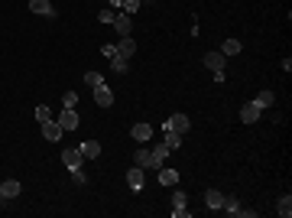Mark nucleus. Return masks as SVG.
Segmentation results:
<instances>
[{
  "label": "nucleus",
  "mask_w": 292,
  "mask_h": 218,
  "mask_svg": "<svg viewBox=\"0 0 292 218\" xmlns=\"http://www.w3.org/2000/svg\"><path fill=\"white\" fill-rule=\"evenodd\" d=\"M110 26L120 33V39H123V36H130V30H133V23H130V13L117 10V13H114V23H110Z\"/></svg>",
  "instance_id": "obj_1"
},
{
  "label": "nucleus",
  "mask_w": 292,
  "mask_h": 218,
  "mask_svg": "<svg viewBox=\"0 0 292 218\" xmlns=\"http://www.w3.org/2000/svg\"><path fill=\"white\" fill-rule=\"evenodd\" d=\"M260 111H263V107L256 104V101H250V104L240 107V121H243V124H256V121H260Z\"/></svg>",
  "instance_id": "obj_2"
},
{
  "label": "nucleus",
  "mask_w": 292,
  "mask_h": 218,
  "mask_svg": "<svg viewBox=\"0 0 292 218\" xmlns=\"http://www.w3.org/2000/svg\"><path fill=\"white\" fill-rule=\"evenodd\" d=\"M94 104H101V107H110V104H114V91H110L104 81L94 88Z\"/></svg>",
  "instance_id": "obj_3"
},
{
  "label": "nucleus",
  "mask_w": 292,
  "mask_h": 218,
  "mask_svg": "<svg viewBox=\"0 0 292 218\" xmlns=\"http://www.w3.org/2000/svg\"><path fill=\"white\" fill-rule=\"evenodd\" d=\"M59 127H62V131H75V127H78V114H75V107H62Z\"/></svg>",
  "instance_id": "obj_4"
},
{
  "label": "nucleus",
  "mask_w": 292,
  "mask_h": 218,
  "mask_svg": "<svg viewBox=\"0 0 292 218\" xmlns=\"http://www.w3.org/2000/svg\"><path fill=\"white\" fill-rule=\"evenodd\" d=\"M224 62H227V56H224V52H208V56H205V65H208V69H211L214 75H218V72H224Z\"/></svg>",
  "instance_id": "obj_5"
},
{
  "label": "nucleus",
  "mask_w": 292,
  "mask_h": 218,
  "mask_svg": "<svg viewBox=\"0 0 292 218\" xmlns=\"http://www.w3.org/2000/svg\"><path fill=\"white\" fill-rule=\"evenodd\" d=\"M166 127H169V131H179V134H185L192 127V121L185 118V114H172L169 121H166Z\"/></svg>",
  "instance_id": "obj_6"
},
{
  "label": "nucleus",
  "mask_w": 292,
  "mask_h": 218,
  "mask_svg": "<svg viewBox=\"0 0 292 218\" xmlns=\"http://www.w3.org/2000/svg\"><path fill=\"white\" fill-rule=\"evenodd\" d=\"M62 163H65L68 169H81L85 156H81V150H65V153H62Z\"/></svg>",
  "instance_id": "obj_7"
},
{
  "label": "nucleus",
  "mask_w": 292,
  "mask_h": 218,
  "mask_svg": "<svg viewBox=\"0 0 292 218\" xmlns=\"http://www.w3.org/2000/svg\"><path fill=\"white\" fill-rule=\"evenodd\" d=\"M133 166H140V169H153V150H136L133 153Z\"/></svg>",
  "instance_id": "obj_8"
},
{
  "label": "nucleus",
  "mask_w": 292,
  "mask_h": 218,
  "mask_svg": "<svg viewBox=\"0 0 292 218\" xmlns=\"http://www.w3.org/2000/svg\"><path fill=\"white\" fill-rule=\"evenodd\" d=\"M30 10L39 13V17H55V7L49 0H30Z\"/></svg>",
  "instance_id": "obj_9"
},
{
  "label": "nucleus",
  "mask_w": 292,
  "mask_h": 218,
  "mask_svg": "<svg viewBox=\"0 0 292 218\" xmlns=\"http://www.w3.org/2000/svg\"><path fill=\"white\" fill-rule=\"evenodd\" d=\"M62 134H65V131L59 127V121H49V124H43V137L52 140V144H55V140H62Z\"/></svg>",
  "instance_id": "obj_10"
},
{
  "label": "nucleus",
  "mask_w": 292,
  "mask_h": 218,
  "mask_svg": "<svg viewBox=\"0 0 292 218\" xmlns=\"http://www.w3.org/2000/svg\"><path fill=\"white\" fill-rule=\"evenodd\" d=\"M17 195H20V182L17 179L0 182V199H17Z\"/></svg>",
  "instance_id": "obj_11"
},
{
  "label": "nucleus",
  "mask_w": 292,
  "mask_h": 218,
  "mask_svg": "<svg viewBox=\"0 0 292 218\" xmlns=\"http://www.w3.org/2000/svg\"><path fill=\"white\" fill-rule=\"evenodd\" d=\"M127 182H130V189H133V192H140V189H143V169L140 166H130Z\"/></svg>",
  "instance_id": "obj_12"
},
{
  "label": "nucleus",
  "mask_w": 292,
  "mask_h": 218,
  "mask_svg": "<svg viewBox=\"0 0 292 218\" xmlns=\"http://www.w3.org/2000/svg\"><path fill=\"white\" fill-rule=\"evenodd\" d=\"M78 150H81V156H85V160H94V156H101V144H97V140H85Z\"/></svg>",
  "instance_id": "obj_13"
},
{
  "label": "nucleus",
  "mask_w": 292,
  "mask_h": 218,
  "mask_svg": "<svg viewBox=\"0 0 292 218\" xmlns=\"http://www.w3.org/2000/svg\"><path fill=\"white\" fill-rule=\"evenodd\" d=\"M133 52H136V43H133V39H130V36H123L120 43H117V56L130 59V56H133Z\"/></svg>",
  "instance_id": "obj_14"
},
{
  "label": "nucleus",
  "mask_w": 292,
  "mask_h": 218,
  "mask_svg": "<svg viewBox=\"0 0 292 218\" xmlns=\"http://www.w3.org/2000/svg\"><path fill=\"white\" fill-rule=\"evenodd\" d=\"M205 205L208 208H221V205H224V195H221L218 189H208V192H205Z\"/></svg>",
  "instance_id": "obj_15"
},
{
  "label": "nucleus",
  "mask_w": 292,
  "mask_h": 218,
  "mask_svg": "<svg viewBox=\"0 0 292 218\" xmlns=\"http://www.w3.org/2000/svg\"><path fill=\"white\" fill-rule=\"evenodd\" d=\"M166 156H169V147L166 144H156V150H153V169H159L166 163Z\"/></svg>",
  "instance_id": "obj_16"
},
{
  "label": "nucleus",
  "mask_w": 292,
  "mask_h": 218,
  "mask_svg": "<svg viewBox=\"0 0 292 218\" xmlns=\"http://www.w3.org/2000/svg\"><path fill=\"white\" fill-rule=\"evenodd\" d=\"M150 137H153V127L150 124H136L133 127V140H136V144H146Z\"/></svg>",
  "instance_id": "obj_17"
},
{
  "label": "nucleus",
  "mask_w": 292,
  "mask_h": 218,
  "mask_svg": "<svg viewBox=\"0 0 292 218\" xmlns=\"http://www.w3.org/2000/svg\"><path fill=\"white\" fill-rule=\"evenodd\" d=\"M159 182H163V186H176V182H179V173H176V169H163V166H159Z\"/></svg>",
  "instance_id": "obj_18"
},
{
  "label": "nucleus",
  "mask_w": 292,
  "mask_h": 218,
  "mask_svg": "<svg viewBox=\"0 0 292 218\" xmlns=\"http://www.w3.org/2000/svg\"><path fill=\"white\" fill-rule=\"evenodd\" d=\"M163 144L169 147V150H179V147H182V134H179V131H169V127H166V140H163Z\"/></svg>",
  "instance_id": "obj_19"
},
{
  "label": "nucleus",
  "mask_w": 292,
  "mask_h": 218,
  "mask_svg": "<svg viewBox=\"0 0 292 218\" xmlns=\"http://www.w3.org/2000/svg\"><path fill=\"white\" fill-rule=\"evenodd\" d=\"M240 49H243L240 39H224V43H221V52H224V56H237Z\"/></svg>",
  "instance_id": "obj_20"
},
{
  "label": "nucleus",
  "mask_w": 292,
  "mask_h": 218,
  "mask_svg": "<svg viewBox=\"0 0 292 218\" xmlns=\"http://www.w3.org/2000/svg\"><path fill=\"white\" fill-rule=\"evenodd\" d=\"M276 212H279L282 218H289V215H292V195H282L279 205H276Z\"/></svg>",
  "instance_id": "obj_21"
},
{
  "label": "nucleus",
  "mask_w": 292,
  "mask_h": 218,
  "mask_svg": "<svg viewBox=\"0 0 292 218\" xmlns=\"http://www.w3.org/2000/svg\"><path fill=\"white\" fill-rule=\"evenodd\" d=\"M273 101H276V94L269 91V88H263V91L256 94V104H260V107H269V104H273Z\"/></svg>",
  "instance_id": "obj_22"
},
{
  "label": "nucleus",
  "mask_w": 292,
  "mask_h": 218,
  "mask_svg": "<svg viewBox=\"0 0 292 218\" xmlns=\"http://www.w3.org/2000/svg\"><path fill=\"white\" fill-rule=\"evenodd\" d=\"M127 65H130V59H123V56H114V59H110V69H114L117 75L127 72Z\"/></svg>",
  "instance_id": "obj_23"
},
{
  "label": "nucleus",
  "mask_w": 292,
  "mask_h": 218,
  "mask_svg": "<svg viewBox=\"0 0 292 218\" xmlns=\"http://www.w3.org/2000/svg\"><path fill=\"white\" fill-rule=\"evenodd\" d=\"M114 13H117V10H114V7H104V10H101V13H97V20H101V23H104V26H110V23H114Z\"/></svg>",
  "instance_id": "obj_24"
},
{
  "label": "nucleus",
  "mask_w": 292,
  "mask_h": 218,
  "mask_svg": "<svg viewBox=\"0 0 292 218\" xmlns=\"http://www.w3.org/2000/svg\"><path fill=\"white\" fill-rule=\"evenodd\" d=\"M36 121H39V124H49V121H52V111H49L46 104H39L36 107Z\"/></svg>",
  "instance_id": "obj_25"
},
{
  "label": "nucleus",
  "mask_w": 292,
  "mask_h": 218,
  "mask_svg": "<svg viewBox=\"0 0 292 218\" xmlns=\"http://www.w3.org/2000/svg\"><path fill=\"white\" fill-rule=\"evenodd\" d=\"M101 81H104V75H101V72H88V75H85V85H91V88H97Z\"/></svg>",
  "instance_id": "obj_26"
},
{
  "label": "nucleus",
  "mask_w": 292,
  "mask_h": 218,
  "mask_svg": "<svg viewBox=\"0 0 292 218\" xmlns=\"http://www.w3.org/2000/svg\"><path fill=\"white\" fill-rule=\"evenodd\" d=\"M140 4H143V0H123L120 10H123V13H136V10H140Z\"/></svg>",
  "instance_id": "obj_27"
},
{
  "label": "nucleus",
  "mask_w": 292,
  "mask_h": 218,
  "mask_svg": "<svg viewBox=\"0 0 292 218\" xmlns=\"http://www.w3.org/2000/svg\"><path fill=\"white\" fill-rule=\"evenodd\" d=\"M75 104H78V94H75V91H65V94H62V107H75Z\"/></svg>",
  "instance_id": "obj_28"
},
{
  "label": "nucleus",
  "mask_w": 292,
  "mask_h": 218,
  "mask_svg": "<svg viewBox=\"0 0 292 218\" xmlns=\"http://www.w3.org/2000/svg\"><path fill=\"white\" fill-rule=\"evenodd\" d=\"M172 205H176V208H185V205H189L185 192H172Z\"/></svg>",
  "instance_id": "obj_29"
},
{
  "label": "nucleus",
  "mask_w": 292,
  "mask_h": 218,
  "mask_svg": "<svg viewBox=\"0 0 292 218\" xmlns=\"http://www.w3.org/2000/svg\"><path fill=\"white\" fill-rule=\"evenodd\" d=\"M221 208H224L227 215H237V208H240V205H237L234 199H227V195H224V205H221Z\"/></svg>",
  "instance_id": "obj_30"
},
{
  "label": "nucleus",
  "mask_w": 292,
  "mask_h": 218,
  "mask_svg": "<svg viewBox=\"0 0 292 218\" xmlns=\"http://www.w3.org/2000/svg\"><path fill=\"white\" fill-rule=\"evenodd\" d=\"M72 182H78V186H81V182H88V176L81 173V169H72Z\"/></svg>",
  "instance_id": "obj_31"
},
{
  "label": "nucleus",
  "mask_w": 292,
  "mask_h": 218,
  "mask_svg": "<svg viewBox=\"0 0 292 218\" xmlns=\"http://www.w3.org/2000/svg\"><path fill=\"white\" fill-rule=\"evenodd\" d=\"M101 56H104V59H114V56H117V46H104Z\"/></svg>",
  "instance_id": "obj_32"
},
{
  "label": "nucleus",
  "mask_w": 292,
  "mask_h": 218,
  "mask_svg": "<svg viewBox=\"0 0 292 218\" xmlns=\"http://www.w3.org/2000/svg\"><path fill=\"white\" fill-rule=\"evenodd\" d=\"M172 218H189V208H172Z\"/></svg>",
  "instance_id": "obj_33"
},
{
  "label": "nucleus",
  "mask_w": 292,
  "mask_h": 218,
  "mask_svg": "<svg viewBox=\"0 0 292 218\" xmlns=\"http://www.w3.org/2000/svg\"><path fill=\"white\" fill-rule=\"evenodd\" d=\"M237 215H243V218H256L253 208H237Z\"/></svg>",
  "instance_id": "obj_34"
}]
</instances>
